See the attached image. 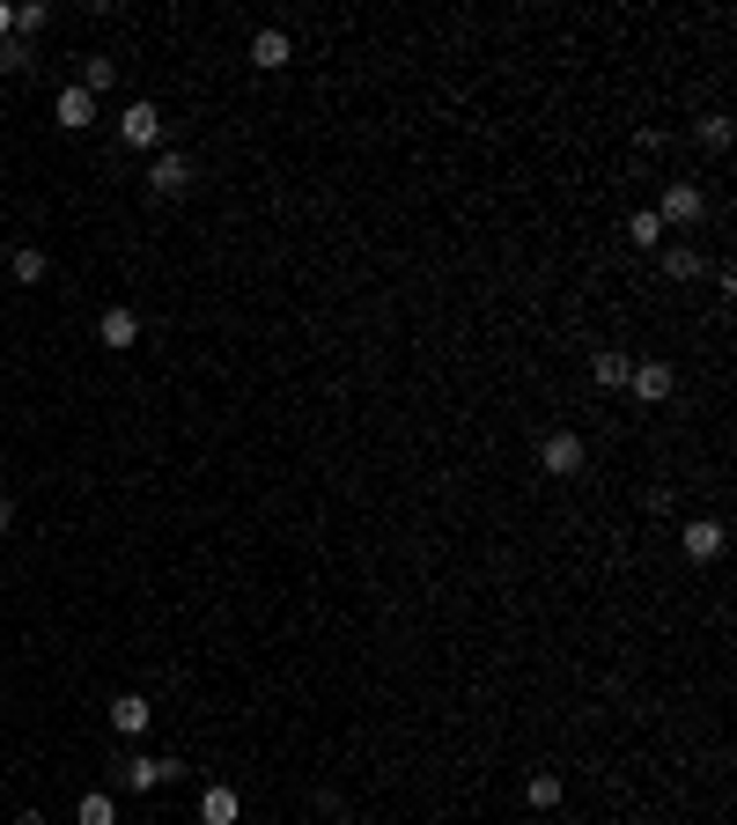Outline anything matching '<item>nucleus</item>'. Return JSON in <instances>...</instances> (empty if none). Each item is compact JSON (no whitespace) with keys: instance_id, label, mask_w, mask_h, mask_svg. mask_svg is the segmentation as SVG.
<instances>
[{"instance_id":"nucleus-1","label":"nucleus","mask_w":737,"mask_h":825,"mask_svg":"<svg viewBox=\"0 0 737 825\" xmlns=\"http://www.w3.org/2000/svg\"><path fill=\"white\" fill-rule=\"evenodd\" d=\"M193 163H185V155H177V147H155V163H147V193L155 199H185L193 193Z\"/></svg>"},{"instance_id":"nucleus-2","label":"nucleus","mask_w":737,"mask_h":825,"mask_svg":"<svg viewBox=\"0 0 737 825\" xmlns=\"http://www.w3.org/2000/svg\"><path fill=\"white\" fill-rule=\"evenodd\" d=\"M701 215H708V193H701V185H686V177H679V185H663V199H657L663 229H693Z\"/></svg>"},{"instance_id":"nucleus-3","label":"nucleus","mask_w":737,"mask_h":825,"mask_svg":"<svg viewBox=\"0 0 737 825\" xmlns=\"http://www.w3.org/2000/svg\"><path fill=\"white\" fill-rule=\"evenodd\" d=\"M583 436H575V428H553V436L539 442V472H553V480H575V472H583Z\"/></svg>"},{"instance_id":"nucleus-4","label":"nucleus","mask_w":737,"mask_h":825,"mask_svg":"<svg viewBox=\"0 0 737 825\" xmlns=\"http://www.w3.org/2000/svg\"><path fill=\"white\" fill-rule=\"evenodd\" d=\"M177 774H185V767H177L170 752H163V759H155V752H133V759H119V781L133 789V796H147V789H163V781H177Z\"/></svg>"},{"instance_id":"nucleus-5","label":"nucleus","mask_w":737,"mask_h":825,"mask_svg":"<svg viewBox=\"0 0 737 825\" xmlns=\"http://www.w3.org/2000/svg\"><path fill=\"white\" fill-rule=\"evenodd\" d=\"M627 391H635L641 406H663V398L679 391V369H671V362H635V369H627Z\"/></svg>"},{"instance_id":"nucleus-6","label":"nucleus","mask_w":737,"mask_h":825,"mask_svg":"<svg viewBox=\"0 0 737 825\" xmlns=\"http://www.w3.org/2000/svg\"><path fill=\"white\" fill-rule=\"evenodd\" d=\"M679 546H686V560H723L730 531H723V516H693L686 531H679Z\"/></svg>"},{"instance_id":"nucleus-7","label":"nucleus","mask_w":737,"mask_h":825,"mask_svg":"<svg viewBox=\"0 0 737 825\" xmlns=\"http://www.w3.org/2000/svg\"><path fill=\"white\" fill-rule=\"evenodd\" d=\"M119 133H125V141H133V147H163V111H155V103H125V111H119Z\"/></svg>"},{"instance_id":"nucleus-8","label":"nucleus","mask_w":737,"mask_h":825,"mask_svg":"<svg viewBox=\"0 0 737 825\" xmlns=\"http://www.w3.org/2000/svg\"><path fill=\"white\" fill-rule=\"evenodd\" d=\"M52 119L67 125V133H81V125H97V97H89V89H59V97H52Z\"/></svg>"},{"instance_id":"nucleus-9","label":"nucleus","mask_w":737,"mask_h":825,"mask_svg":"<svg viewBox=\"0 0 737 825\" xmlns=\"http://www.w3.org/2000/svg\"><path fill=\"white\" fill-rule=\"evenodd\" d=\"M97 340H103V346H111V354H125V346L141 340V317L125 310V302H111V310H103V317H97Z\"/></svg>"},{"instance_id":"nucleus-10","label":"nucleus","mask_w":737,"mask_h":825,"mask_svg":"<svg viewBox=\"0 0 737 825\" xmlns=\"http://www.w3.org/2000/svg\"><path fill=\"white\" fill-rule=\"evenodd\" d=\"M288 59H295L288 30H258V37H251V67H258V74H280Z\"/></svg>"},{"instance_id":"nucleus-11","label":"nucleus","mask_w":737,"mask_h":825,"mask_svg":"<svg viewBox=\"0 0 737 825\" xmlns=\"http://www.w3.org/2000/svg\"><path fill=\"white\" fill-rule=\"evenodd\" d=\"M147 715H155V701H147V693H119V701H111V729H119V737H141Z\"/></svg>"},{"instance_id":"nucleus-12","label":"nucleus","mask_w":737,"mask_h":825,"mask_svg":"<svg viewBox=\"0 0 737 825\" xmlns=\"http://www.w3.org/2000/svg\"><path fill=\"white\" fill-rule=\"evenodd\" d=\"M199 818H207V825H237V818H244V803H237V789H229V781H215V789L199 796Z\"/></svg>"},{"instance_id":"nucleus-13","label":"nucleus","mask_w":737,"mask_h":825,"mask_svg":"<svg viewBox=\"0 0 737 825\" xmlns=\"http://www.w3.org/2000/svg\"><path fill=\"white\" fill-rule=\"evenodd\" d=\"M627 369H635V362H627L619 346H597V354H590V376H597L605 391H627Z\"/></svg>"},{"instance_id":"nucleus-14","label":"nucleus","mask_w":737,"mask_h":825,"mask_svg":"<svg viewBox=\"0 0 737 825\" xmlns=\"http://www.w3.org/2000/svg\"><path fill=\"white\" fill-rule=\"evenodd\" d=\"M74 89H89V97H103V89H119V59H103V52H89L81 59V81Z\"/></svg>"},{"instance_id":"nucleus-15","label":"nucleus","mask_w":737,"mask_h":825,"mask_svg":"<svg viewBox=\"0 0 737 825\" xmlns=\"http://www.w3.org/2000/svg\"><path fill=\"white\" fill-rule=\"evenodd\" d=\"M663 273H671V280H701V273H708V258H701L693 243H663Z\"/></svg>"},{"instance_id":"nucleus-16","label":"nucleus","mask_w":737,"mask_h":825,"mask_svg":"<svg viewBox=\"0 0 737 825\" xmlns=\"http://www.w3.org/2000/svg\"><path fill=\"white\" fill-rule=\"evenodd\" d=\"M45 30H52V8H45V0H23V8H15V37H23V45H37Z\"/></svg>"},{"instance_id":"nucleus-17","label":"nucleus","mask_w":737,"mask_h":825,"mask_svg":"<svg viewBox=\"0 0 737 825\" xmlns=\"http://www.w3.org/2000/svg\"><path fill=\"white\" fill-rule=\"evenodd\" d=\"M74 818H81V825H119V803L103 796V789H89V796L74 803Z\"/></svg>"},{"instance_id":"nucleus-18","label":"nucleus","mask_w":737,"mask_h":825,"mask_svg":"<svg viewBox=\"0 0 737 825\" xmlns=\"http://www.w3.org/2000/svg\"><path fill=\"white\" fill-rule=\"evenodd\" d=\"M8 273H15L23 288H37V280H45V251H37V243H23V251L8 258Z\"/></svg>"},{"instance_id":"nucleus-19","label":"nucleus","mask_w":737,"mask_h":825,"mask_svg":"<svg viewBox=\"0 0 737 825\" xmlns=\"http://www.w3.org/2000/svg\"><path fill=\"white\" fill-rule=\"evenodd\" d=\"M524 803H531V811H553V803H561V774H531L524 781Z\"/></svg>"},{"instance_id":"nucleus-20","label":"nucleus","mask_w":737,"mask_h":825,"mask_svg":"<svg viewBox=\"0 0 737 825\" xmlns=\"http://www.w3.org/2000/svg\"><path fill=\"white\" fill-rule=\"evenodd\" d=\"M693 133H701V147H708V155H723V147H730V119H723V111H708Z\"/></svg>"},{"instance_id":"nucleus-21","label":"nucleus","mask_w":737,"mask_h":825,"mask_svg":"<svg viewBox=\"0 0 737 825\" xmlns=\"http://www.w3.org/2000/svg\"><path fill=\"white\" fill-rule=\"evenodd\" d=\"M627 237H635V251H649V243H663V221H657V207H641V215L627 221Z\"/></svg>"},{"instance_id":"nucleus-22","label":"nucleus","mask_w":737,"mask_h":825,"mask_svg":"<svg viewBox=\"0 0 737 825\" xmlns=\"http://www.w3.org/2000/svg\"><path fill=\"white\" fill-rule=\"evenodd\" d=\"M30 59H37V52H30L23 37H8V45H0V74H30Z\"/></svg>"},{"instance_id":"nucleus-23","label":"nucleus","mask_w":737,"mask_h":825,"mask_svg":"<svg viewBox=\"0 0 737 825\" xmlns=\"http://www.w3.org/2000/svg\"><path fill=\"white\" fill-rule=\"evenodd\" d=\"M8 37H15V8H0V45H8Z\"/></svg>"},{"instance_id":"nucleus-24","label":"nucleus","mask_w":737,"mask_h":825,"mask_svg":"<svg viewBox=\"0 0 737 825\" xmlns=\"http://www.w3.org/2000/svg\"><path fill=\"white\" fill-rule=\"evenodd\" d=\"M8 524H15V502H8V494H0V538H8Z\"/></svg>"},{"instance_id":"nucleus-25","label":"nucleus","mask_w":737,"mask_h":825,"mask_svg":"<svg viewBox=\"0 0 737 825\" xmlns=\"http://www.w3.org/2000/svg\"><path fill=\"white\" fill-rule=\"evenodd\" d=\"M15 825H45V811H23V818H15Z\"/></svg>"}]
</instances>
